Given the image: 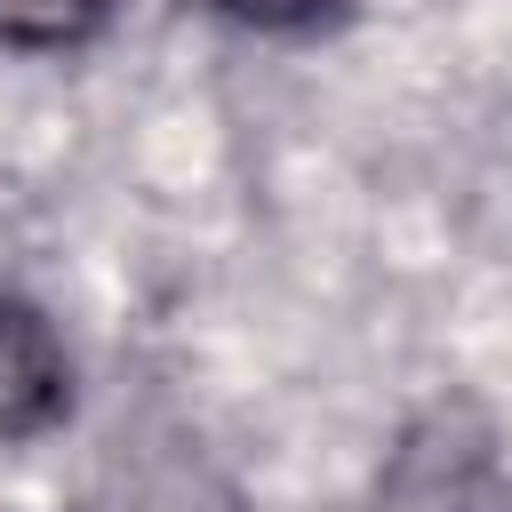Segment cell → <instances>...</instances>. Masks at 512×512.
<instances>
[{
  "mask_svg": "<svg viewBox=\"0 0 512 512\" xmlns=\"http://www.w3.org/2000/svg\"><path fill=\"white\" fill-rule=\"evenodd\" d=\"M64 408H72V360H64L56 328L32 304L0 296V440L48 432Z\"/></svg>",
  "mask_w": 512,
  "mask_h": 512,
  "instance_id": "obj_1",
  "label": "cell"
},
{
  "mask_svg": "<svg viewBox=\"0 0 512 512\" xmlns=\"http://www.w3.org/2000/svg\"><path fill=\"white\" fill-rule=\"evenodd\" d=\"M208 8H224V16H240V24H272V32H288V24H320V16H336L344 0H208Z\"/></svg>",
  "mask_w": 512,
  "mask_h": 512,
  "instance_id": "obj_3",
  "label": "cell"
},
{
  "mask_svg": "<svg viewBox=\"0 0 512 512\" xmlns=\"http://www.w3.org/2000/svg\"><path fill=\"white\" fill-rule=\"evenodd\" d=\"M104 24V0H0L8 48H80Z\"/></svg>",
  "mask_w": 512,
  "mask_h": 512,
  "instance_id": "obj_2",
  "label": "cell"
}]
</instances>
